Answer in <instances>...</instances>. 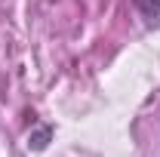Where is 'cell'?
I'll list each match as a JSON object with an SVG mask.
<instances>
[{
	"label": "cell",
	"mask_w": 160,
	"mask_h": 157,
	"mask_svg": "<svg viewBox=\"0 0 160 157\" xmlns=\"http://www.w3.org/2000/svg\"><path fill=\"white\" fill-rule=\"evenodd\" d=\"M136 13L142 16V22L148 28H157L160 25V0H132Z\"/></svg>",
	"instance_id": "6da1fadb"
},
{
	"label": "cell",
	"mask_w": 160,
	"mask_h": 157,
	"mask_svg": "<svg viewBox=\"0 0 160 157\" xmlns=\"http://www.w3.org/2000/svg\"><path fill=\"white\" fill-rule=\"evenodd\" d=\"M49 139H52V126L43 123V126H37V129L28 136V148H31V151H43V148L49 145Z\"/></svg>",
	"instance_id": "7a4b0ae2"
}]
</instances>
